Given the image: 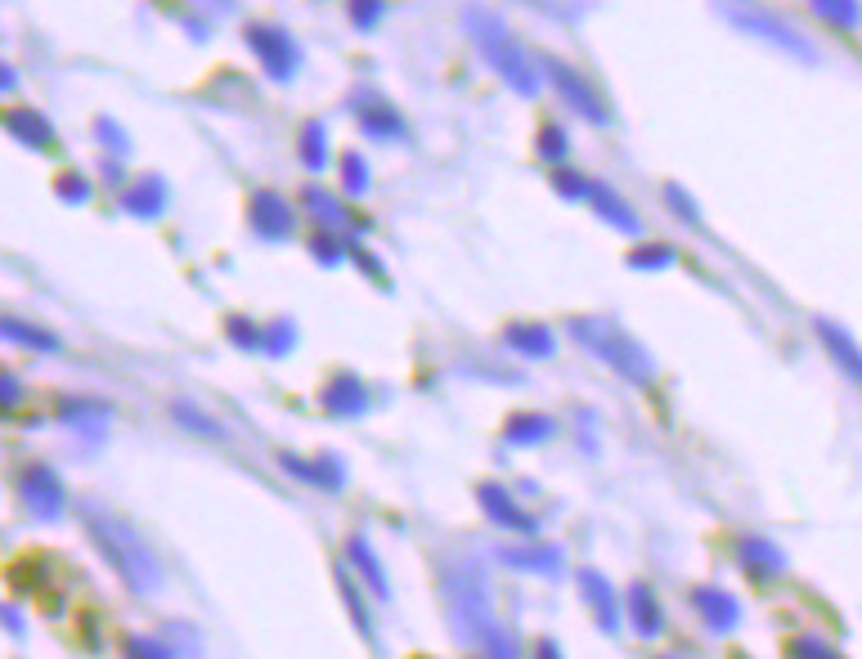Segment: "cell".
I'll list each match as a JSON object with an SVG mask.
<instances>
[{
	"label": "cell",
	"mask_w": 862,
	"mask_h": 659,
	"mask_svg": "<svg viewBox=\"0 0 862 659\" xmlns=\"http://www.w3.org/2000/svg\"><path fill=\"white\" fill-rule=\"evenodd\" d=\"M81 525L90 534V543L99 547V557L113 566V575L131 588V592H158L162 588V561L153 557V547L140 538V529L113 511L103 507H86L81 511Z\"/></svg>",
	"instance_id": "obj_1"
},
{
	"label": "cell",
	"mask_w": 862,
	"mask_h": 659,
	"mask_svg": "<svg viewBox=\"0 0 862 659\" xmlns=\"http://www.w3.org/2000/svg\"><path fill=\"white\" fill-rule=\"evenodd\" d=\"M571 337H575L593 359H602L611 373H620L624 382H633V386H652V382H656V359H652V351H646L638 337H629L620 323L598 318V314H580V318H571Z\"/></svg>",
	"instance_id": "obj_2"
},
{
	"label": "cell",
	"mask_w": 862,
	"mask_h": 659,
	"mask_svg": "<svg viewBox=\"0 0 862 659\" xmlns=\"http://www.w3.org/2000/svg\"><path fill=\"white\" fill-rule=\"evenodd\" d=\"M463 23H468L477 50L485 54V63H490L517 94H539V85H544V81H539V63L525 54V45L512 37V28H508L503 19H494L490 10H468Z\"/></svg>",
	"instance_id": "obj_3"
},
{
	"label": "cell",
	"mask_w": 862,
	"mask_h": 659,
	"mask_svg": "<svg viewBox=\"0 0 862 659\" xmlns=\"http://www.w3.org/2000/svg\"><path fill=\"white\" fill-rule=\"evenodd\" d=\"M445 606H450V619H454V632L459 641L468 646H481L499 623H494V610H490V592H485V579L472 570H445Z\"/></svg>",
	"instance_id": "obj_4"
},
{
	"label": "cell",
	"mask_w": 862,
	"mask_h": 659,
	"mask_svg": "<svg viewBox=\"0 0 862 659\" xmlns=\"http://www.w3.org/2000/svg\"><path fill=\"white\" fill-rule=\"evenodd\" d=\"M539 63H544V72H549V81L558 85V94L575 108V118H584V122H593V126H607V122H611L607 99L593 90V81H589L584 72H575V68L562 63V59H539Z\"/></svg>",
	"instance_id": "obj_5"
},
{
	"label": "cell",
	"mask_w": 862,
	"mask_h": 659,
	"mask_svg": "<svg viewBox=\"0 0 862 659\" xmlns=\"http://www.w3.org/2000/svg\"><path fill=\"white\" fill-rule=\"evenodd\" d=\"M248 45H252V54H257V63L265 68L270 81H292V77H297L301 50H297V41H292L283 28H274V23H252V28H248Z\"/></svg>",
	"instance_id": "obj_6"
},
{
	"label": "cell",
	"mask_w": 862,
	"mask_h": 659,
	"mask_svg": "<svg viewBox=\"0 0 862 659\" xmlns=\"http://www.w3.org/2000/svg\"><path fill=\"white\" fill-rule=\"evenodd\" d=\"M19 498L41 520H59L68 511V489H63V480L50 467H28L23 480H19Z\"/></svg>",
	"instance_id": "obj_7"
},
{
	"label": "cell",
	"mask_w": 862,
	"mask_h": 659,
	"mask_svg": "<svg viewBox=\"0 0 862 659\" xmlns=\"http://www.w3.org/2000/svg\"><path fill=\"white\" fill-rule=\"evenodd\" d=\"M248 215H252V230H257L261 239H270V243L288 239V234H292V225H297V215H292L288 197H283V193H274V189H257V193H252Z\"/></svg>",
	"instance_id": "obj_8"
},
{
	"label": "cell",
	"mask_w": 862,
	"mask_h": 659,
	"mask_svg": "<svg viewBox=\"0 0 862 659\" xmlns=\"http://www.w3.org/2000/svg\"><path fill=\"white\" fill-rule=\"evenodd\" d=\"M279 463H283L288 476H297V480H305V485H314V489H329V494L347 489V463H342L338 454H319V458L283 454Z\"/></svg>",
	"instance_id": "obj_9"
},
{
	"label": "cell",
	"mask_w": 862,
	"mask_h": 659,
	"mask_svg": "<svg viewBox=\"0 0 862 659\" xmlns=\"http://www.w3.org/2000/svg\"><path fill=\"white\" fill-rule=\"evenodd\" d=\"M477 503H481V511H485L494 525H503V529H512V534H534V529H539L534 511H525L503 485H477Z\"/></svg>",
	"instance_id": "obj_10"
},
{
	"label": "cell",
	"mask_w": 862,
	"mask_h": 659,
	"mask_svg": "<svg viewBox=\"0 0 862 659\" xmlns=\"http://www.w3.org/2000/svg\"><path fill=\"white\" fill-rule=\"evenodd\" d=\"M575 584H580V597L589 601V610H593L598 628H602V632H615V628H620V619H624V610H620V601H615L611 579H607V575H598V570H580V575H575Z\"/></svg>",
	"instance_id": "obj_11"
},
{
	"label": "cell",
	"mask_w": 862,
	"mask_h": 659,
	"mask_svg": "<svg viewBox=\"0 0 862 659\" xmlns=\"http://www.w3.org/2000/svg\"><path fill=\"white\" fill-rule=\"evenodd\" d=\"M818 342L826 346V355L835 359V368H840L853 386H862V346L844 333V327L831 323V318H818Z\"/></svg>",
	"instance_id": "obj_12"
},
{
	"label": "cell",
	"mask_w": 862,
	"mask_h": 659,
	"mask_svg": "<svg viewBox=\"0 0 862 659\" xmlns=\"http://www.w3.org/2000/svg\"><path fill=\"white\" fill-rule=\"evenodd\" d=\"M692 606L710 632H732L741 623V601L728 588H692Z\"/></svg>",
	"instance_id": "obj_13"
},
{
	"label": "cell",
	"mask_w": 862,
	"mask_h": 659,
	"mask_svg": "<svg viewBox=\"0 0 862 659\" xmlns=\"http://www.w3.org/2000/svg\"><path fill=\"white\" fill-rule=\"evenodd\" d=\"M319 404H323V413H333V417H360L369 408V391H364V382L355 373H338L329 386H323Z\"/></svg>",
	"instance_id": "obj_14"
},
{
	"label": "cell",
	"mask_w": 862,
	"mask_h": 659,
	"mask_svg": "<svg viewBox=\"0 0 862 659\" xmlns=\"http://www.w3.org/2000/svg\"><path fill=\"white\" fill-rule=\"evenodd\" d=\"M355 113H360V131L369 140H400L404 135L400 113L387 99H378V94H355Z\"/></svg>",
	"instance_id": "obj_15"
},
{
	"label": "cell",
	"mask_w": 862,
	"mask_h": 659,
	"mask_svg": "<svg viewBox=\"0 0 862 659\" xmlns=\"http://www.w3.org/2000/svg\"><path fill=\"white\" fill-rule=\"evenodd\" d=\"M503 346L517 351L521 359H553L558 355V337H553V327H544V323H512V327H503Z\"/></svg>",
	"instance_id": "obj_16"
},
{
	"label": "cell",
	"mask_w": 862,
	"mask_h": 659,
	"mask_svg": "<svg viewBox=\"0 0 862 659\" xmlns=\"http://www.w3.org/2000/svg\"><path fill=\"white\" fill-rule=\"evenodd\" d=\"M503 566H512V570H525V575H544V579H558V575H562V547H549V543L503 547Z\"/></svg>",
	"instance_id": "obj_17"
},
{
	"label": "cell",
	"mask_w": 862,
	"mask_h": 659,
	"mask_svg": "<svg viewBox=\"0 0 862 659\" xmlns=\"http://www.w3.org/2000/svg\"><path fill=\"white\" fill-rule=\"evenodd\" d=\"M624 619L633 623L638 637H661V628H665V610H661L656 592L646 588V584H633V588H629V597H624Z\"/></svg>",
	"instance_id": "obj_18"
},
{
	"label": "cell",
	"mask_w": 862,
	"mask_h": 659,
	"mask_svg": "<svg viewBox=\"0 0 862 659\" xmlns=\"http://www.w3.org/2000/svg\"><path fill=\"white\" fill-rule=\"evenodd\" d=\"M347 561L355 566L360 584H369V592H373L378 601H387V597H391V584H387V566H382V557L373 552V543H369L364 534H355V538L347 543Z\"/></svg>",
	"instance_id": "obj_19"
},
{
	"label": "cell",
	"mask_w": 862,
	"mask_h": 659,
	"mask_svg": "<svg viewBox=\"0 0 862 659\" xmlns=\"http://www.w3.org/2000/svg\"><path fill=\"white\" fill-rule=\"evenodd\" d=\"M558 435V422L549 413H517L503 422V439L517 449H530V445H544V439Z\"/></svg>",
	"instance_id": "obj_20"
},
{
	"label": "cell",
	"mask_w": 862,
	"mask_h": 659,
	"mask_svg": "<svg viewBox=\"0 0 862 659\" xmlns=\"http://www.w3.org/2000/svg\"><path fill=\"white\" fill-rule=\"evenodd\" d=\"M0 122H6V131H10L19 144H28V149H37V153H50V149H54V126H50L41 113H28V108H19V113H6Z\"/></svg>",
	"instance_id": "obj_21"
},
{
	"label": "cell",
	"mask_w": 862,
	"mask_h": 659,
	"mask_svg": "<svg viewBox=\"0 0 862 659\" xmlns=\"http://www.w3.org/2000/svg\"><path fill=\"white\" fill-rule=\"evenodd\" d=\"M736 23L745 28V32H754V37H773L782 50H791V54H800V59H813V50H809V41L795 32V28H786V23H778V19H769V14H736Z\"/></svg>",
	"instance_id": "obj_22"
},
{
	"label": "cell",
	"mask_w": 862,
	"mask_h": 659,
	"mask_svg": "<svg viewBox=\"0 0 862 659\" xmlns=\"http://www.w3.org/2000/svg\"><path fill=\"white\" fill-rule=\"evenodd\" d=\"M741 566L754 579H769V575H782L786 570V552H782V547H773L769 538H745L741 543Z\"/></svg>",
	"instance_id": "obj_23"
},
{
	"label": "cell",
	"mask_w": 862,
	"mask_h": 659,
	"mask_svg": "<svg viewBox=\"0 0 862 659\" xmlns=\"http://www.w3.org/2000/svg\"><path fill=\"white\" fill-rule=\"evenodd\" d=\"M589 202H593V211L602 215V220H611L615 230H624V234H638L642 225H638V211L611 189V184H593V193H589Z\"/></svg>",
	"instance_id": "obj_24"
},
{
	"label": "cell",
	"mask_w": 862,
	"mask_h": 659,
	"mask_svg": "<svg viewBox=\"0 0 862 659\" xmlns=\"http://www.w3.org/2000/svg\"><path fill=\"white\" fill-rule=\"evenodd\" d=\"M127 211L131 215H140V220H153V215H162L167 211V184L158 180V175H149V180H136L131 189H127Z\"/></svg>",
	"instance_id": "obj_25"
},
{
	"label": "cell",
	"mask_w": 862,
	"mask_h": 659,
	"mask_svg": "<svg viewBox=\"0 0 862 659\" xmlns=\"http://www.w3.org/2000/svg\"><path fill=\"white\" fill-rule=\"evenodd\" d=\"M0 342H14V346H28V351H59V337L46 333L37 323H23V318H10L0 314Z\"/></svg>",
	"instance_id": "obj_26"
},
{
	"label": "cell",
	"mask_w": 862,
	"mask_h": 659,
	"mask_svg": "<svg viewBox=\"0 0 862 659\" xmlns=\"http://www.w3.org/2000/svg\"><path fill=\"white\" fill-rule=\"evenodd\" d=\"M301 197H305V206H310V211H314V215L323 220V230H329V234H333V230H342V225H351L347 206H342V202H338V197H333L329 189H314V184H310V189H305Z\"/></svg>",
	"instance_id": "obj_27"
},
{
	"label": "cell",
	"mask_w": 862,
	"mask_h": 659,
	"mask_svg": "<svg viewBox=\"0 0 862 659\" xmlns=\"http://www.w3.org/2000/svg\"><path fill=\"white\" fill-rule=\"evenodd\" d=\"M63 422L68 426H81L90 439L103 430V422H108V404H94V399H77V404H68L63 408Z\"/></svg>",
	"instance_id": "obj_28"
},
{
	"label": "cell",
	"mask_w": 862,
	"mask_h": 659,
	"mask_svg": "<svg viewBox=\"0 0 862 659\" xmlns=\"http://www.w3.org/2000/svg\"><path fill=\"white\" fill-rule=\"evenodd\" d=\"M301 162L310 171H323V162H329V131H323V122L301 126Z\"/></svg>",
	"instance_id": "obj_29"
},
{
	"label": "cell",
	"mask_w": 862,
	"mask_h": 659,
	"mask_svg": "<svg viewBox=\"0 0 862 659\" xmlns=\"http://www.w3.org/2000/svg\"><path fill=\"white\" fill-rule=\"evenodd\" d=\"M534 149H539V158H544V162H567L571 140H567V131L558 122H544V126H539V135H534Z\"/></svg>",
	"instance_id": "obj_30"
},
{
	"label": "cell",
	"mask_w": 862,
	"mask_h": 659,
	"mask_svg": "<svg viewBox=\"0 0 862 659\" xmlns=\"http://www.w3.org/2000/svg\"><path fill=\"white\" fill-rule=\"evenodd\" d=\"M813 10L826 19V23H835V28H844V32H853L858 23H862V10H858V0H813Z\"/></svg>",
	"instance_id": "obj_31"
},
{
	"label": "cell",
	"mask_w": 862,
	"mask_h": 659,
	"mask_svg": "<svg viewBox=\"0 0 862 659\" xmlns=\"http://www.w3.org/2000/svg\"><path fill=\"white\" fill-rule=\"evenodd\" d=\"M342 193H347V197L369 193V162H364L360 153H347V158H342Z\"/></svg>",
	"instance_id": "obj_32"
},
{
	"label": "cell",
	"mask_w": 862,
	"mask_h": 659,
	"mask_svg": "<svg viewBox=\"0 0 862 659\" xmlns=\"http://www.w3.org/2000/svg\"><path fill=\"white\" fill-rule=\"evenodd\" d=\"M292 346H297V327H292L288 318L270 323L265 333H261V351H265V355H274V359H279V355H288Z\"/></svg>",
	"instance_id": "obj_33"
},
{
	"label": "cell",
	"mask_w": 862,
	"mask_h": 659,
	"mask_svg": "<svg viewBox=\"0 0 862 659\" xmlns=\"http://www.w3.org/2000/svg\"><path fill=\"white\" fill-rule=\"evenodd\" d=\"M629 265H633V270H665V265H674V247H665V243L638 247V252L629 256Z\"/></svg>",
	"instance_id": "obj_34"
},
{
	"label": "cell",
	"mask_w": 862,
	"mask_h": 659,
	"mask_svg": "<svg viewBox=\"0 0 862 659\" xmlns=\"http://www.w3.org/2000/svg\"><path fill=\"white\" fill-rule=\"evenodd\" d=\"M382 14H387V0H351V23L360 32H373L382 23Z\"/></svg>",
	"instance_id": "obj_35"
},
{
	"label": "cell",
	"mask_w": 862,
	"mask_h": 659,
	"mask_svg": "<svg viewBox=\"0 0 862 659\" xmlns=\"http://www.w3.org/2000/svg\"><path fill=\"white\" fill-rule=\"evenodd\" d=\"M176 413V422H184V426H193V430H202V435H211V439H221L225 430H221V422H211V417H202L193 404H176L171 408Z\"/></svg>",
	"instance_id": "obj_36"
},
{
	"label": "cell",
	"mask_w": 862,
	"mask_h": 659,
	"mask_svg": "<svg viewBox=\"0 0 862 659\" xmlns=\"http://www.w3.org/2000/svg\"><path fill=\"white\" fill-rule=\"evenodd\" d=\"M127 655L131 659H176V650L162 646L158 637H127Z\"/></svg>",
	"instance_id": "obj_37"
},
{
	"label": "cell",
	"mask_w": 862,
	"mask_h": 659,
	"mask_svg": "<svg viewBox=\"0 0 862 659\" xmlns=\"http://www.w3.org/2000/svg\"><path fill=\"white\" fill-rule=\"evenodd\" d=\"M225 327H230V342H234L239 351H261V327H257V323H248V318L234 314Z\"/></svg>",
	"instance_id": "obj_38"
},
{
	"label": "cell",
	"mask_w": 862,
	"mask_h": 659,
	"mask_svg": "<svg viewBox=\"0 0 862 659\" xmlns=\"http://www.w3.org/2000/svg\"><path fill=\"white\" fill-rule=\"evenodd\" d=\"M553 184H558V193H562V197H584V202H589V193H593V180H589V175H580V171H558V175H553Z\"/></svg>",
	"instance_id": "obj_39"
},
{
	"label": "cell",
	"mask_w": 862,
	"mask_h": 659,
	"mask_svg": "<svg viewBox=\"0 0 862 659\" xmlns=\"http://www.w3.org/2000/svg\"><path fill=\"white\" fill-rule=\"evenodd\" d=\"M791 659H840V650H835V646H826L822 637H795Z\"/></svg>",
	"instance_id": "obj_40"
},
{
	"label": "cell",
	"mask_w": 862,
	"mask_h": 659,
	"mask_svg": "<svg viewBox=\"0 0 862 659\" xmlns=\"http://www.w3.org/2000/svg\"><path fill=\"white\" fill-rule=\"evenodd\" d=\"M19 404H23V382L0 368V408H19Z\"/></svg>",
	"instance_id": "obj_41"
},
{
	"label": "cell",
	"mask_w": 862,
	"mask_h": 659,
	"mask_svg": "<svg viewBox=\"0 0 862 659\" xmlns=\"http://www.w3.org/2000/svg\"><path fill=\"white\" fill-rule=\"evenodd\" d=\"M670 206H674L679 215H688V225H696V230H701V211L692 206V197H688V193H679V184H670Z\"/></svg>",
	"instance_id": "obj_42"
},
{
	"label": "cell",
	"mask_w": 862,
	"mask_h": 659,
	"mask_svg": "<svg viewBox=\"0 0 862 659\" xmlns=\"http://www.w3.org/2000/svg\"><path fill=\"white\" fill-rule=\"evenodd\" d=\"M59 193H63V202H86L90 197V184L81 175H63L59 180Z\"/></svg>",
	"instance_id": "obj_43"
},
{
	"label": "cell",
	"mask_w": 862,
	"mask_h": 659,
	"mask_svg": "<svg viewBox=\"0 0 862 659\" xmlns=\"http://www.w3.org/2000/svg\"><path fill=\"white\" fill-rule=\"evenodd\" d=\"M310 252H314V256H319L323 265H338V256H342V252H338V243H333V234H319Z\"/></svg>",
	"instance_id": "obj_44"
},
{
	"label": "cell",
	"mask_w": 862,
	"mask_h": 659,
	"mask_svg": "<svg viewBox=\"0 0 862 659\" xmlns=\"http://www.w3.org/2000/svg\"><path fill=\"white\" fill-rule=\"evenodd\" d=\"M14 85H19V72H14L10 63H0V94H10Z\"/></svg>",
	"instance_id": "obj_45"
},
{
	"label": "cell",
	"mask_w": 862,
	"mask_h": 659,
	"mask_svg": "<svg viewBox=\"0 0 862 659\" xmlns=\"http://www.w3.org/2000/svg\"><path fill=\"white\" fill-rule=\"evenodd\" d=\"M534 659H562V646L558 641H539L534 646Z\"/></svg>",
	"instance_id": "obj_46"
},
{
	"label": "cell",
	"mask_w": 862,
	"mask_h": 659,
	"mask_svg": "<svg viewBox=\"0 0 862 659\" xmlns=\"http://www.w3.org/2000/svg\"><path fill=\"white\" fill-rule=\"evenodd\" d=\"M656 659H679V655H656Z\"/></svg>",
	"instance_id": "obj_47"
}]
</instances>
